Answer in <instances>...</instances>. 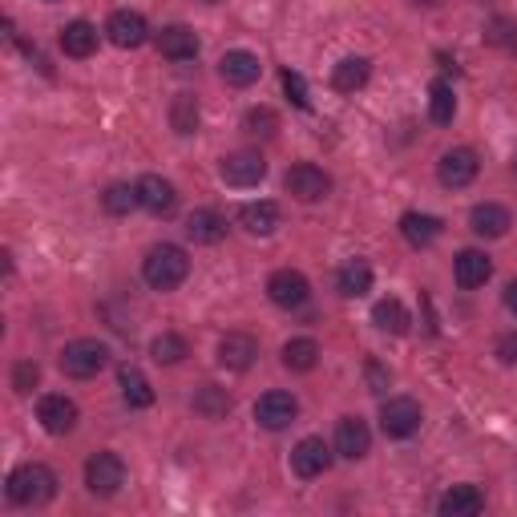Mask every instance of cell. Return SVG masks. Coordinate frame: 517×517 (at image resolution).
Returning <instances> with one entry per match:
<instances>
[{"label":"cell","instance_id":"obj_1","mask_svg":"<svg viewBox=\"0 0 517 517\" xmlns=\"http://www.w3.org/2000/svg\"><path fill=\"white\" fill-rule=\"evenodd\" d=\"M142 275H146V283H150L154 291H174V287H182V283H186V275H190V259H186V251H182V247H174V243H158V247H150V251H146V259H142Z\"/></svg>","mask_w":517,"mask_h":517},{"label":"cell","instance_id":"obj_2","mask_svg":"<svg viewBox=\"0 0 517 517\" xmlns=\"http://www.w3.org/2000/svg\"><path fill=\"white\" fill-rule=\"evenodd\" d=\"M5 493H9L13 505H45L57 493V473L49 465H37V461L33 465H21V469L9 473Z\"/></svg>","mask_w":517,"mask_h":517},{"label":"cell","instance_id":"obj_3","mask_svg":"<svg viewBox=\"0 0 517 517\" xmlns=\"http://www.w3.org/2000/svg\"><path fill=\"white\" fill-rule=\"evenodd\" d=\"M106 364H110V348L101 344V340H73L61 352V372L73 376V380H89V376H97Z\"/></svg>","mask_w":517,"mask_h":517},{"label":"cell","instance_id":"obj_4","mask_svg":"<svg viewBox=\"0 0 517 517\" xmlns=\"http://www.w3.org/2000/svg\"><path fill=\"white\" fill-rule=\"evenodd\" d=\"M126 485V461L118 453H93L85 461V489L93 497H114Z\"/></svg>","mask_w":517,"mask_h":517},{"label":"cell","instance_id":"obj_5","mask_svg":"<svg viewBox=\"0 0 517 517\" xmlns=\"http://www.w3.org/2000/svg\"><path fill=\"white\" fill-rule=\"evenodd\" d=\"M421 421H425V412H421V404L412 400V396H392V400H384V408H380V429H384V437H392V441L412 437V433L421 429Z\"/></svg>","mask_w":517,"mask_h":517},{"label":"cell","instance_id":"obj_6","mask_svg":"<svg viewBox=\"0 0 517 517\" xmlns=\"http://www.w3.org/2000/svg\"><path fill=\"white\" fill-rule=\"evenodd\" d=\"M283 186H287V194H295L299 202H320V198L332 194V178H328L320 166H312V162L291 166L287 178H283Z\"/></svg>","mask_w":517,"mask_h":517},{"label":"cell","instance_id":"obj_7","mask_svg":"<svg viewBox=\"0 0 517 517\" xmlns=\"http://www.w3.org/2000/svg\"><path fill=\"white\" fill-rule=\"evenodd\" d=\"M219 174H223L227 186H239L243 190V186H259L267 178V162H263L259 150H235V154L223 158Z\"/></svg>","mask_w":517,"mask_h":517},{"label":"cell","instance_id":"obj_8","mask_svg":"<svg viewBox=\"0 0 517 517\" xmlns=\"http://www.w3.org/2000/svg\"><path fill=\"white\" fill-rule=\"evenodd\" d=\"M134 186H138L142 211H150V215H158V219H166V215L178 211V190H174V182H166L162 174H142Z\"/></svg>","mask_w":517,"mask_h":517},{"label":"cell","instance_id":"obj_9","mask_svg":"<svg viewBox=\"0 0 517 517\" xmlns=\"http://www.w3.org/2000/svg\"><path fill=\"white\" fill-rule=\"evenodd\" d=\"M295 417H299V400L291 392H263L259 404H255V421L263 429H271V433L295 425Z\"/></svg>","mask_w":517,"mask_h":517},{"label":"cell","instance_id":"obj_10","mask_svg":"<svg viewBox=\"0 0 517 517\" xmlns=\"http://www.w3.org/2000/svg\"><path fill=\"white\" fill-rule=\"evenodd\" d=\"M291 469L295 477L312 481V477H324L332 469V449L324 445V437H303L295 449H291Z\"/></svg>","mask_w":517,"mask_h":517},{"label":"cell","instance_id":"obj_11","mask_svg":"<svg viewBox=\"0 0 517 517\" xmlns=\"http://www.w3.org/2000/svg\"><path fill=\"white\" fill-rule=\"evenodd\" d=\"M37 421H41V429H45L49 437H65V433H73V425H77V404H73L69 396H61V392H49V396H41V404H37Z\"/></svg>","mask_w":517,"mask_h":517},{"label":"cell","instance_id":"obj_12","mask_svg":"<svg viewBox=\"0 0 517 517\" xmlns=\"http://www.w3.org/2000/svg\"><path fill=\"white\" fill-rule=\"evenodd\" d=\"M267 295H271L275 307H287V312H295V307H303L307 295H312V283H307L299 271L283 267V271H275V275L267 279Z\"/></svg>","mask_w":517,"mask_h":517},{"label":"cell","instance_id":"obj_13","mask_svg":"<svg viewBox=\"0 0 517 517\" xmlns=\"http://www.w3.org/2000/svg\"><path fill=\"white\" fill-rule=\"evenodd\" d=\"M106 37H110L118 49H138V45H146L150 25H146V17L134 13V9H118V13L106 21Z\"/></svg>","mask_w":517,"mask_h":517},{"label":"cell","instance_id":"obj_14","mask_svg":"<svg viewBox=\"0 0 517 517\" xmlns=\"http://www.w3.org/2000/svg\"><path fill=\"white\" fill-rule=\"evenodd\" d=\"M477 170H481V166H477V154L465 150V146L441 154V162H437V178H441V186H449V190L469 186V182L477 178Z\"/></svg>","mask_w":517,"mask_h":517},{"label":"cell","instance_id":"obj_15","mask_svg":"<svg viewBox=\"0 0 517 517\" xmlns=\"http://www.w3.org/2000/svg\"><path fill=\"white\" fill-rule=\"evenodd\" d=\"M255 360H259V340H255V336H247V332H227V336L219 340V364H223L227 372H247Z\"/></svg>","mask_w":517,"mask_h":517},{"label":"cell","instance_id":"obj_16","mask_svg":"<svg viewBox=\"0 0 517 517\" xmlns=\"http://www.w3.org/2000/svg\"><path fill=\"white\" fill-rule=\"evenodd\" d=\"M259 73H263L259 57H255V53H247V49H231V53H223V61H219V77H223L227 85H235V89L255 85V81H259Z\"/></svg>","mask_w":517,"mask_h":517},{"label":"cell","instance_id":"obj_17","mask_svg":"<svg viewBox=\"0 0 517 517\" xmlns=\"http://www.w3.org/2000/svg\"><path fill=\"white\" fill-rule=\"evenodd\" d=\"M368 449H372L368 425H364L360 417H344V421L336 425V453H340L344 461H360V457H368Z\"/></svg>","mask_w":517,"mask_h":517},{"label":"cell","instance_id":"obj_18","mask_svg":"<svg viewBox=\"0 0 517 517\" xmlns=\"http://www.w3.org/2000/svg\"><path fill=\"white\" fill-rule=\"evenodd\" d=\"M186 239H194L202 247H215L227 239V219L219 211H211V206H202V211H194L186 219Z\"/></svg>","mask_w":517,"mask_h":517},{"label":"cell","instance_id":"obj_19","mask_svg":"<svg viewBox=\"0 0 517 517\" xmlns=\"http://www.w3.org/2000/svg\"><path fill=\"white\" fill-rule=\"evenodd\" d=\"M469 227H473V235H481V239H501V235L513 227V219H509L505 206H497V202H477L473 211H469Z\"/></svg>","mask_w":517,"mask_h":517},{"label":"cell","instance_id":"obj_20","mask_svg":"<svg viewBox=\"0 0 517 517\" xmlns=\"http://www.w3.org/2000/svg\"><path fill=\"white\" fill-rule=\"evenodd\" d=\"M453 275H457V283H461L465 291H473V287H485V283H489V275H493V259H489L485 251L469 247V251H461V255H457V263H453Z\"/></svg>","mask_w":517,"mask_h":517},{"label":"cell","instance_id":"obj_21","mask_svg":"<svg viewBox=\"0 0 517 517\" xmlns=\"http://www.w3.org/2000/svg\"><path fill=\"white\" fill-rule=\"evenodd\" d=\"M239 227L247 231V235H271L275 227H279V206L271 202V198H259V202H243L239 206Z\"/></svg>","mask_w":517,"mask_h":517},{"label":"cell","instance_id":"obj_22","mask_svg":"<svg viewBox=\"0 0 517 517\" xmlns=\"http://www.w3.org/2000/svg\"><path fill=\"white\" fill-rule=\"evenodd\" d=\"M441 231H445V223L441 219H433V215H421V211H408L404 219H400V235H404V243L408 247H433L437 239H441Z\"/></svg>","mask_w":517,"mask_h":517},{"label":"cell","instance_id":"obj_23","mask_svg":"<svg viewBox=\"0 0 517 517\" xmlns=\"http://www.w3.org/2000/svg\"><path fill=\"white\" fill-rule=\"evenodd\" d=\"M158 53L170 57V61H194V57H198V37H194V29H186V25L162 29V33H158Z\"/></svg>","mask_w":517,"mask_h":517},{"label":"cell","instance_id":"obj_24","mask_svg":"<svg viewBox=\"0 0 517 517\" xmlns=\"http://www.w3.org/2000/svg\"><path fill=\"white\" fill-rule=\"evenodd\" d=\"M437 509H441L445 517H477V513L485 509V497H481L477 485H453V489L441 497Z\"/></svg>","mask_w":517,"mask_h":517},{"label":"cell","instance_id":"obj_25","mask_svg":"<svg viewBox=\"0 0 517 517\" xmlns=\"http://www.w3.org/2000/svg\"><path fill=\"white\" fill-rule=\"evenodd\" d=\"M372 324L380 328V332H388V336H408V328H412V316H408V307L400 303V299H380L376 307H372Z\"/></svg>","mask_w":517,"mask_h":517},{"label":"cell","instance_id":"obj_26","mask_svg":"<svg viewBox=\"0 0 517 517\" xmlns=\"http://www.w3.org/2000/svg\"><path fill=\"white\" fill-rule=\"evenodd\" d=\"M336 287H340V295H348V299L368 295V291H372V267H368V259H348V263L336 271Z\"/></svg>","mask_w":517,"mask_h":517},{"label":"cell","instance_id":"obj_27","mask_svg":"<svg viewBox=\"0 0 517 517\" xmlns=\"http://www.w3.org/2000/svg\"><path fill=\"white\" fill-rule=\"evenodd\" d=\"M368 77H372V61H368V57H344V61L332 69V85H336L340 93H356V89H364V85H368Z\"/></svg>","mask_w":517,"mask_h":517},{"label":"cell","instance_id":"obj_28","mask_svg":"<svg viewBox=\"0 0 517 517\" xmlns=\"http://www.w3.org/2000/svg\"><path fill=\"white\" fill-rule=\"evenodd\" d=\"M61 49H65V57H89L97 49V29L89 21H69L61 29Z\"/></svg>","mask_w":517,"mask_h":517},{"label":"cell","instance_id":"obj_29","mask_svg":"<svg viewBox=\"0 0 517 517\" xmlns=\"http://www.w3.org/2000/svg\"><path fill=\"white\" fill-rule=\"evenodd\" d=\"M198 122H202L198 97H194V93H178V97L170 101V126H174V134L190 138V134H198Z\"/></svg>","mask_w":517,"mask_h":517},{"label":"cell","instance_id":"obj_30","mask_svg":"<svg viewBox=\"0 0 517 517\" xmlns=\"http://www.w3.org/2000/svg\"><path fill=\"white\" fill-rule=\"evenodd\" d=\"M316 364H320V344H316V340L299 336V340H287V344H283V368H291V372H312Z\"/></svg>","mask_w":517,"mask_h":517},{"label":"cell","instance_id":"obj_31","mask_svg":"<svg viewBox=\"0 0 517 517\" xmlns=\"http://www.w3.org/2000/svg\"><path fill=\"white\" fill-rule=\"evenodd\" d=\"M118 384H122V400L130 404V408H150L154 404V388H150V380L138 372V368H122L118 372Z\"/></svg>","mask_w":517,"mask_h":517},{"label":"cell","instance_id":"obj_32","mask_svg":"<svg viewBox=\"0 0 517 517\" xmlns=\"http://www.w3.org/2000/svg\"><path fill=\"white\" fill-rule=\"evenodd\" d=\"M194 412H198V417H206V421L227 417V412H231V396H227V388L202 384V388L194 392Z\"/></svg>","mask_w":517,"mask_h":517},{"label":"cell","instance_id":"obj_33","mask_svg":"<svg viewBox=\"0 0 517 517\" xmlns=\"http://www.w3.org/2000/svg\"><path fill=\"white\" fill-rule=\"evenodd\" d=\"M429 118L437 126H449L457 118V93H453L449 81H433V89H429Z\"/></svg>","mask_w":517,"mask_h":517},{"label":"cell","instance_id":"obj_34","mask_svg":"<svg viewBox=\"0 0 517 517\" xmlns=\"http://www.w3.org/2000/svg\"><path fill=\"white\" fill-rule=\"evenodd\" d=\"M101 206H106V215H130L134 206H142V202H138V186L114 182L106 194H101Z\"/></svg>","mask_w":517,"mask_h":517},{"label":"cell","instance_id":"obj_35","mask_svg":"<svg viewBox=\"0 0 517 517\" xmlns=\"http://www.w3.org/2000/svg\"><path fill=\"white\" fill-rule=\"evenodd\" d=\"M150 356H154L158 364H178V360H186V356H190V348H186V340H182V336L162 332V336L150 344Z\"/></svg>","mask_w":517,"mask_h":517},{"label":"cell","instance_id":"obj_36","mask_svg":"<svg viewBox=\"0 0 517 517\" xmlns=\"http://www.w3.org/2000/svg\"><path fill=\"white\" fill-rule=\"evenodd\" d=\"M485 41L489 45H501V49H517V21L513 17H493L485 25Z\"/></svg>","mask_w":517,"mask_h":517},{"label":"cell","instance_id":"obj_37","mask_svg":"<svg viewBox=\"0 0 517 517\" xmlns=\"http://www.w3.org/2000/svg\"><path fill=\"white\" fill-rule=\"evenodd\" d=\"M243 126H247V134H255V138H271V134L279 130V118H275V110L255 106V110H247Z\"/></svg>","mask_w":517,"mask_h":517},{"label":"cell","instance_id":"obj_38","mask_svg":"<svg viewBox=\"0 0 517 517\" xmlns=\"http://www.w3.org/2000/svg\"><path fill=\"white\" fill-rule=\"evenodd\" d=\"M37 380H41V368H37L33 360H21V364L13 368V388H17L21 396H29V392L37 388Z\"/></svg>","mask_w":517,"mask_h":517},{"label":"cell","instance_id":"obj_39","mask_svg":"<svg viewBox=\"0 0 517 517\" xmlns=\"http://www.w3.org/2000/svg\"><path fill=\"white\" fill-rule=\"evenodd\" d=\"M283 89H287V97L295 101L299 110H307V106H312V101H307V81H303L299 73H291V69H287V73H283Z\"/></svg>","mask_w":517,"mask_h":517},{"label":"cell","instance_id":"obj_40","mask_svg":"<svg viewBox=\"0 0 517 517\" xmlns=\"http://www.w3.org/2000/svg\"><path fill=\"white\" fill-rule=\"evenodd\" d=\"M493 356H497V360H501L505 368H513V364H517V332H505V336L497 340Z\"/></svg>","mask_w":517,"mask_h":517},{"label":"cell","instance_id":"obj_41","mask_svg":"<svg viewBox=\"0 0 517 517\" xmlns=\"http://www.w3.org/2000/svg\"><path fill=\"white\" fill-rule=\"evenodd\" d=\"M388 380H392V376H388V368L368 364V388H372V392H384V388H388Z\"/></svg>","mask_w":517,"mask_h":517},{"label":"cell","instance_id":"obj_42","mask_svg":"<svg viewBox=\"0 0 517 517\" xmlns=\"http://www.w3.org/2000/svg\"><path fill=\"white\" fill-rule=\"evenodd\" d=\"M505 307H509V312H513V316H517V279H513V283L505 287Z\"/></svg>","mask_w":517,"mask_h":517},{"label":"cell","instance_id":"obj_43","mask_svg":"<svg viewBox=\"0 0 517 517\" xmlns=\"http://www.w3.org/2000/svg\"><path fill=\"white\" fill-rule=\"evenodd\" d=\"M417 5H425V9H433V5H441V0H417Z\"/></svg>","mask_w":517,"mask_h":517},{"label":"cell","instance_id":"obj_44","mask_svg":"<svg viewBox=\"0 0 517 517\" xmlns=\"http://www.w3.org/2000/svg\"><path fill=\"white\" fill-rule=\"evenodd\" d=\"M513 174H517V158H513Z\"/></svg>","mask_w":517,"mask_h":517}]
</instances>
